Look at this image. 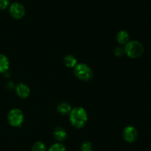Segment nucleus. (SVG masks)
I'll use <instances>...</instances> for the list:
<instances>
[{
	"instance_id": "nucleus-1",
	"label": "nucleus",
	"mask_w": 151,
	"mask_h": 151,
	"mask_svg": "<svg viewBox=\"0 0 151 151\" xmlns=\"http://www.w3.org/2000/svg\"><path fill=\"white\" fill-rule=\"evenodd\" d=\"M69 115V121L75 128H83L88 121V114L82 107L72 108Z\"/></svg>"
},
{
	"instance_id": "nucleus-2",
	"label": "nucleus",
	"mask_w": 151,
	"mask_h": 151,
	"mask_svg": "<svg viewBox=\"0 0 151 151\" xmlns=\"http://www.w3.org/2000/svg\"><path fill=\"white\" fill-rule=\"evenodd\" d=\"M125 54L131 59H138L144 53V46L140 41L137 40L129 41L124 47Z\"/></svg>"
},
{
	"instance_id": "nucleus-3",
	"label": "nucleus",
	"mask_w": 151,
	"mask_h": 151,
	"mask_svg": "<svg viewBox=\"0 0 151 151\" xmlns=\"http://www.w3.org/2000/svg\"><path fill=\"white\" fill-rule=\"evenodd\" d=\"M74 74L78 79L88 81L93 78V72L91 68L85 63H78L74 68Z\"/></svg>"
},
{
	"instance_id": "nucleus-4",
	"label": "nucleus",
	"mask_w": 151,
	"mask_h": 151,
	"mask_svg": "<svg viewBox=\"0 0 151 151\" xmlns=\"http://www.w3.org/2000/svg\"><path fill=\"white\" fill-rule=\"evenodd\" d=\"M24 113L19 108H13L7 114V121L12 127H21L24 122Z\"/></svg>"
},
{
	"instance_id": "nucleus-5",
	"label": "nucleus",
	"mask_w": 151,
	"mask_h": 151,
	"mask_svg": "<svg viewBox=\"0 0 151 151\" xmlns=\"http://www.w3.org/2000/svg\"><path fill=\"white\" fill-rule=\"evenodd\" d=\"M9 13L15 19H21L24 16L25 8L19 2H13L9 6Z\"/></svg>"
},
{
	"instance_id": "nucleus-6",
	"label": "nucleus",
	"mask_w": 151,
	"mask_h": 151,
	"mask_svg": "<svg viewBox=\"0 0 151 151\" xmlns=\"http://www.w3.org/2000/svg\"><path fill=\"white\" fill-rule=\"evenodd\" d=\"M122 137L128 143H134L138 139V131L134 126H127L122 131Z\"/></svg>"
},
{
	"instance_id": "nucleus-7",
	"label": "nucleus",
	"mask_w": 151,
	"mask_h": 151,
	"mask_svg": "<svg viewBox=\"0 0 151 151\" xmlns=\"http://www.w3.org/2000/svg\"><path fill=\"white\" fill-rule=\"evenodd\" d=\"M16 94L22 99H26L30 94V89L24 83H19L16 87Z\"/></svg>"
},
{
	"instance_id": "nucleus-8",
	"label": "nucleus",
	"mask_w": 151,
	"mask_h": 151,
	"mask_svg": "<svg viewBox=\"0 0 151 151\" xmlns=\"http://www.w3.org/2000/svg\"><path fill=\"white\" fill-rule=\"evenodd\" d=\"M53 136L58 142L62 143L66 139L67 133L63 127L58 126V127H55V129L53 131Z\"/></svg>"
},
{
	"instance_id": "nucleus-9",
	"label": "nucleus",
	"mask_w": 151,
	"mask_h": 151,
	"mask_svg": "<svg viewBox=\"0 0 151 151\" xmlns=\"http://www.w3.org/2000/svg\"><path fill=\"white\" fill-rule=\"evenodd\" d=\"M116 38L120 45H125L130 41L129 33L126 30H120L116 34Z\"/></svg>"
},
{
	"instance_id": "nucleus-10",
	"label": "nucleus",
	"mask_w": 151,
	"mask_h": 151,
	"mask_svg": "<svg viewBox=\"0 0 151 151\" xmlns=\"http://www.w3.org/2000/svg\"><path fill=\"white\" fill-rule=\"evenodd\" d=\"M72 109V107H71L70 104L65 102H60V103L58 104V105L57 106L58 112L63 115H69V114L70 113Z\"/></svg>"
},
{
	"instance_id": "nucleus-11",
	"label": "nucleus",
	"mask_w": 151,
	"mask_h": 151,
	"mask_svg": "<svg viewBox=\"0 0 151 151\" xmlns=\"http://www.w3.org/2000/svg\"><path fill=\"white\" fill-rule=\"evenodd\" d=\"M10 68V62L5 55L0 54V73H4L8 70Z\"/></svg>"
},
{
	"instance_id": "nucleus-12",
	"label": "nucleus",
	"mask_w": 151,
	"mask_h": 151,
	"mask_svg": "<svg viewBox=\"0 0 151 151\" xmlns=\"http://www.w3.org/2000/svg\"><path fill=\"white\" fill-rule=\"evenodd\" d=\"M63 62L67 68H74L78 64L76 58L72 55H67L63 58Z\"/></svg>"
},
{
	"instance_id": "nucleus-13",
	"label": "nucleus",
	"mask_w": 151,
	"mask_h": 151,
	"mask_svg": "<svg viewBox=\"0 0 151 151\" xmlns=\"http://www.w3.org/2000/svg\"><path fill=\"white\" fill-rule=\"evenodd\" d=\"M32 151H47V147L42 142H35L32 146Z\"/></svg>"
},
{
	"instance_id": "nucleus-14",
	"label": "nucleus",
	"mask_w": 151,
	"mask_h": 151,
	"mask_svg": "<svg viewBox=\"0 0 151 151\" xmlns=\"http://www.w3.org/2000/svg\"><path fill=\"white\" fill-rule=\"evenodd\" d=\"M47 151H66V147L60 142H57V143L53 144L49 148Z\"/></svg>"
},
{
	"instance_id": "nucleus-15",
	"label": "nucleus",
	"mask_w": 151,
	"mask_h": 151,
	"mask_svg": "<svg viewBox=\"0 0 151 151\" xmlns=\"http://www.w3.org/2000/svg\"><path fill=\"white\" fill-rule=\"evenodd\" d=\"M81 151H93V145L91 142H85L81 144Z\"/></svg>"
},
{
	"instance_id": "nucleus-16",
	"label": "nucleus",
	"mask_w": 151,
	"mask_h": 151,
	"mask_svg": "<svg viewBox=\"0 0 151 151\" xmlns=\"http://www.w3.org/2000/svg\"><path fill=\"white\" fill-rule=\"evenodd\" d=\"M125 54V50H124V47H116L114 50V55L118 57H120L122 56Z\"/></svg>"
},
{
	"instance_id": "nucleus-17",
	"label": "nucleus",
	"mask_w": 151,
	"mask_h": 151,
	"mask_svg": "<svg viewBox=\"0 0 151 151\" xmlns=\"http://www.w3.org/2000/svg\"><path fill=\"white\" fill-rule=\"evenodd\" d=\"M10 5L9 0H0V10H5Z\"/></svg>"
}]
</instances>
